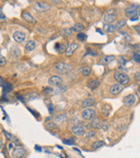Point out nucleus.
<instances>
[{
  "label": "nucleus",
  "mask_w": 140,
  "mask_h": 158,
  "mask_svg": "<svg viewBox=\"0 0 140 158\" xmlns=\"http://www.w3.org/2000/svg\"><path fill=\"white\" fill-rule=\"evenodd\" d=\"M6 63V60L4 56L0 55V66H4Z\"/></svg>",
  "instance_id": "33"
},
{
  "label": "nucleus",
  "mask_w": 140,
  "mask_h": 158,
  "mask_svg": "<svg viewBox=\"0 0 140 158\" xmlns=\"http://www.w3.org/2000/svg\"><path fill=\"white\" fill-rule=\"evenodd\" d=\"M114 59H115V56H114V55H105V56H103V57L100 60V64L106 65V64L110 63L111 61H112Z\"/></svg>",
  "instance_id": "19"
},
{
  "label": "nucleus",
  "mask_w": 140,
  "mask_h": 158,
  "mask_svg": "<svg viewBox=\"0 0 140 158\" xmlns=\"http://www.w3.org/2000/svg\"><path fill=\"white\" fill-rule=\"evenodd\" d=\"M123 89H124L123 86H121L120 84H118V83L113 84L110 87V93L112 95H118L122 92Z\"/></svg>",
  "instance_id": "11"
},
{
  "label": "nucleus",
  "mask_w": 140,
  "mask_h": 158,
  "mask_svg": "<svg viewBox=\"0 0 140 158\" xmlns=\"http://www.w3.org/2000/svg\"><path fill=\"white\" fill-rule=\"evenodd\" d=\"M13 39L18 43H22L26 39V35L23 31H16L13 33Z\"/></svg>",
  "instance_id": "7"
},
{
  "label": "nucleus",
  "mask_w": 140,
  "mask_h": 158,
  "mask_svg": "<svg viewBox=\"0 0 140 158\" xmlns=\"http://www.w3.org/2000/svg\"><path fill=\"white\" fill-rule=\"evenodd\" d=\"M77 39L80 41V42H83V41H85L86 38H87V35L86 34H84V33H82V32H80V33H78L77 34Z\"/></svg>",
  "instance_id": "30"
},
{
  "label": "nucleus",
  "mask_w": 140,
  "mask_h": 158,
  "mask_svg": "<svg viewBox=\"0 0 140 158\" xmlns=\"http://www.w3.org/2000/svg\"><path fill=\"white\" fill-rule=\"evenodd\" d=\"M36 42L35 41H33V40H30V41L27 42L25 49H26L27 51L30 52V51H33V50L36 49Z\"/></svg>",
  "instance_id": "21"
},
{
  "label": "nucleus",
  "mask_w": 140,
  "mask_h": 158,
  "mask_svg": "<svg viewBox=\"0 0 140 158\" xmlns=\"http://www.w3.org/2000/svg\"><path fill=\"white\" fill-rule=\"evenodd\" d=\"M53 68L60 74H67L70 70V66L65 62H57L54 65Z\"/></svg>",
  "instance_id": "3"
},
{
  "label": "nucleus",
  "mask_w": 140,
  "mask_h": 158,
  "mask_svg": "<svg viewBox=\"0 0 140 158\" xmlns=\"http://www.w3.org/2000/svg\"><path fill=\"white\" fill-rule=\"evenodd\" d=\"M132 58H133V60H134L137 64H139L140 63L139 53H136V52H134V53H133V56H132Z\"/></svg>",
  "instance_id": "29"
},
{
  "label": "nucleus",
  "mask_w": 140,
  "mask_h": 158,
  "mask_svg": "<svg viewBox=\"0 0 140 158\" xmlns=\"http://www.w3.org/2000/svg\"><path fill=\"white\" fill-rule=\"evenodd\" d=\"M26 155V150L22 147H16L12 152V156L14 158H22Z\"/></svg>",
  "instance_id": "9"
},
{
  "label": "nucleus",
  "mask_w": 140,
  "mask_h": 158,
  "mask_svg": "<svg viewBox=\"0 0 140 158\" xmlns=\"http://www.w3.org/2000/svg\"><path fill=\"white\" fill-rule=\"evenodd\" d=\"M105 145V143L103 141H96L92 144V148L93 149H100L103 147Z\"/></svg>",
  "instance_id": "25"
},
{
  "label": "nucleus",
  "mask_w": 140,
  "mask_h": 158,
  "mask_svg": "<svg viewBox=\"0 0 140 158\" xmlns=\"http://www.w3.org/2000/svg\"><path fill=\"white\" fill-rule=\"evenodd\" d=\"M10 53H11V55H12L14 57H18L21 54L20 50H18V48H16V47L11 48V50H10Z\"/></svg>",
  "instance_id": "26"
},
{
  "label": "nucleus",
  "mask_w": 140,
  "mask_h": 158,
  "mask_svg": "<svg viewBox=\"0 0 140 158\" xmlns=\"http://www.w3.org/2000/svg\"><path fill=\"white\" fill-rule=\"evenodd\" d=\"M34 9L39 12H46L51 9V5L46 2H36L34 5Z\"/></svg>",
  "instance_id": "4"
},
{
  "label": "nucleus",
  "mask_w": 140,
  "mask_h": 158,
  "mask_svg": "<svg viewBox=\"0 0 140 158\" xmlns=\"http://www.w3.org/2000/svg\"><path fill=\"white\" fill-rule=\"evenodd\" d=\"M81 116L82 118L86 120H91V119H93L96 116V111L93 110L92 108H87L85 109L82 113H81Z\"/></svg>",
  "instance_id": "6"
},
{
  "label": "nucleus",
  "mask_w": 140,
  "mask_h": 158,
  "mask_svg": "<svg viewBox=\"0 0 140 158\" xmlns=\"http://www.w3.org/2000/svg\"><path fill=\"white\" fill-rule=\"evenodd\" d=\"M68 46H69V45H68V43H66V42H64V43H58V44L56 45V50H57V52L60 53V54L65 53V51L67 50Z\"/></svg>",
  "instance_id": "22"
},
{
  "label": "nucleus",
  "mask_w": 140,
  "mask_h": 158,
  "mask_svg": "<svg viewBox=\"0 0 140 158\" xmlns=\"http://www.w3.org/2000/svg\"><path fill=\"white\" fill-rule=\"evenodd\" d=\"M126 24V21L125 20H124V19H122V20H120L115 25H116V27H117V29L118 30H120V29H121V28H123L125 25Z\"/></svg>",
  "instance_id": "28"
},
{
  "label": "nucleus",
  "mask_w": 140,
  "mask_h": 158,
  "mask_svg": "<svg viewBox=\"0 0 140 158\" xmlns=\"http://www.w3.org/2000/svg\"><path fill=\"white\" fill-rule=\"evenodd\" d=\"M71 29H64V30H61V35H63V36H69L70 34H71Z\"/></svg>",
  "instance_id": "31"
},
{
  "label": "nucleus",
  "mask_w": 140,
  "mask_h": 158,
  "mask_svg": "<svg viewBox=\"0 0 140 158\" xmlns=\"http://www.w3.org/2000/svg\"><path fill=\"white\" fill-rule=\"evenodd\" d=\"M95 134H96V132H95L94 130H92V131H89V132H88V133H87L86 138H90L94 137V136H95Z\"/></svg>",
  "instance_id": "32"
},
{
  "label": "nucleus",
  "mask_w": 140,
  "mask_h": 158,
  "mask_svg": "<svg viewBox=\"0 0 140 158\" xmlns=\"http://www.w3.org/2000/svg\"><path fill=\"white\" fill-rule=\"evenodd\" d=\"M92 128H95V129H99L101 127V125H100V122L99 119H94L93 120L92 122Z\"/></svg>",
  "instance_id": "27"
},
{
  "label": "nucleus",
  "mask_w": 140,
  "mask_h": 158,
  "mask_svg": "<svg viewBox=\"0 0 140 158\" xmlns=\"http://www.w3.org/2000/svg\"><path fill=\"white\" fill-rule=\"evenodd\" d=\"M136 102V97L135 95L133 94H129L127 96H125L124 98V100H123V103L125 105H127V106H130V105H132Z\"/></svg>",
  "instance_id": "13"
},
{
  "label": "nucleus",
  "mask_w": 140,
  "mask_h": 158,
  "mask_svg": "<svg viewBox=\"0 0 140 158\" xmlns=\"http://www.w3.org/2000/svg\"><path fill=\"white\" fill-rule=\"evenodd\" d=\"M77 48H78V44L75 43V42H73V43L69 44V45L68 46L66 51H65V55H66V56H71V55L74 54V52L76 50Z\"/></svg>",
  "instance_id": "12"
},
{
  "label": "nucleus",
  "mask_w": 140,
  "mask_h": 158,
  "mask_svg": "<svg viewBox=\"0 0 140 158\" xmlns=\"http://www.w3.org/2000/svg\"><path fill=\"white\" fill-rule=\"evenodd\" d=\"M113 77L114 79L118 82V84H120L121 86H125V85H127L129 82H130V78L129 76L124 73V72H121V71H116L113 74Z\"/></svg>",
  "instance_id": "1"
},
{
  "label": "nucleus",
  "mask_w": 140,
  "mask_h": 158,
  "mask_svg": "<svg viewBox=\"0 0 140 158\" xmlns=\"http://www.w3.org/2000/svg\"><path fill=\"white\" fill-rule=\"evenodd\" d=\"M5 15L4 14V12L2 11V10L0 9V22H3V21H4L5 20Z\"/></svg>",
  "instance_id": "34"
},
{
  "label": "nucleus",
  "mask_w": 140,
  "mask_h": 158,
  "mask_svg": "<svg viewBox=\"0 0 140 158\" xmlns=\"http://www.w3.org/2000/svg\"><path fill=\"white\" fill-rule=\"evenodd\" d=\"M66 121H68V115L67 114L62 113V114H59V115L55 117V122L57 123V124H61V123H64Z\"/></svg>",
  "instance_id": "18"
},
{
  "label": "nucleus",
  "mask_w": 140,
  "mask_h": 158,
  "mask_svg": "<svg viewBox=\"0 0 140 158\" xmlns=\"http://www.w3.org/2000/svg\"><path fill=\"white\" fill-rule=\"evenodd\" d=\"M1 146H2V142L0 141V148H1Z\"/></svg>",
  "instance_id": "37"
},
{
  "label": "nucleus",
  "mask_w": 140,
  "mask_h": 158,
  "mask_svg": "<svg viewBox=\"0 0 140 158\" xmlns=\"http://www.w3.org/2000/svg\"><path fill=\"white\" fill-rule=\"evenodd\" d=\"M47 126H48L49 128H56V127H57V125H56L55 124H54V123L47 124Z\"/></svg>",
  "instance_id": "35"
},
{
  "label": "nucleus",
  "mask_w": 140,
  "mask_h": 158,
  "mask_svg": "<svg viewBox=\"0 0 140 158\" xmlns=\"http://www.w3.org/2000/svg\"><path fill=\"white\" fill-rule=\"evenodd\" d=\"M125 15L130 17V19L134 17H139V5H136V4H131L130 6H128L125 9Z\"/></svg>",
  "instance_id": "2"
},
{
  "label": "nucleus",
  "mask_w": 140,
  "mask_h": 158,
  "mask_svg": "<svg viewBox=\"0 0 140 158\" xmlns=\"http://www.w3.org/2000/svg\"><path fill=\"white\" fill-rule=\"evenodd\" d=\"M61 83H62V79L61 76L58 75H53L49 79V85L50 87H58L61 85Z\"/></svg>",
  "instance_id": "8"
},
{
  "label": "nucleus",
  "mask_w": 140,
  "mask_h": 158,
  "mask_svg": "<svg viewBox=\"0 0 140 158\" xmlns=\"http://www.w3.org/2000/svg\"><path fill=\"white\" fill-rule=\"evenodd\" d=\"M100 111H101L102 115H103L105 118H107V117H109V115H110L112 108H111L110 106H108V105H104V106L101 107V110H100Z\"/></svg>",
  "instance_id": "17"
},
{
  "label": "nucleus",
  "mask_w": 140,
  "mask_h": 158,
  "mask_svg": "<svg viewBox=\"0 0 140 158\" xmlns=\"http://www.w3.org/2000/svg\"><path fill=\"white\" fill-rule=\"evenodd\" d=\"M117 17V13L116 11L113 10V9H111V10H107L105 15H104V21L106 23H113Z\"/></svg>",
  "instance_id": "5"
},
{
  "label": "nucleus",
  "mask_w": 140,
  "mask_h": 158,
  "mask_svg": "<svg viewBox=\"0 0 140 158\" xmlns=\"http://www.w3.org/2000/svg\"><path fill=\"white\" fill-rule=\"evenodd\" d=\"M135 78H137V80L139 81V72L137 73V76H135Z\"/></svg>",
  "instance_id": "36"
},
{
  "label": "nucleus",
  "mask_w": 140,
  "mask_h": 158,
  "mask_svg": "<svg viewBox=\"0 0 140 158\" xmlns=\"http://www.w3.org/2000/svg\"><path fill=\"white\" fill-rule=\"evenodd\" d=\"M95 104V100L93 99H91V98H88V99H84L81 103V106L83 108H88L89 106H92Z\"/></svg>",
  "instance_id": "16"
},
{
  "label": "nucleus",
  "mask_w": 140,
  "mask_h": 158,
  "mask_svg": "<svg viewBox=\"0 0 140 158\" xmlns=\"http://www.w3.org/2000/svg\"><path fill=\"white\" fill-rule=\"evenodd\" d=\"M22 17H23V19H24L26 22H28V23H36V19L32 17V15H30L29 12L23 11V12L22 13Z\"/></svg>",
  "instance_id": "14"
},
{
  "label": "nucleus",
  "mask_w": 140,
  "mask_h": 158,
  "mask_svg": "<svg viewBox=\"0 0 140 158\" xmlns=\"http://www.w3.org/2000/svg\"><path fill=\"white\" fill-rule=\"evenodd\" d=\"M71 130H72V133L74 136H76V137H81V136H83L85 134V129H84V127L80 126V125L73 126L72 129H71Z\"/></svg>",
  "instance_id": "10"
},
{
  "label": "nucleus",
  "mask_w": 140,
  "mask_h": 158,
  "mask_svg": "<svg viewBox=\"0 0 140 158\" xmlns=\"http://www.w3.org/2000/svg\"><path fill=\"white\" fill-rule=\"evenodd\" d=\"M85 30V27H84V25L83 24H81L80 23H75L73 27H72V29H71V31H74V32H78V33H80L82 30Z\"/></svg>",
  "instance_id": "23"
},
{
  "label": "nucleus",
  "mask_w": 140,
  "mask_h": 158,
  "mask_svg": "<svg viewBox=\"0 0 140 158\" xmlns=\"http://www.w3.org/2000/svg\"><path fill=\"white\" fill-rule=\"evenodd\" d=\"M79 72H80L83 76L88 77V76L90 75L91 73H92V68H91L90 67H88V66H86V67H83V68H80V69H79Z\"/></svg>",
  "instance_id": "20"
},
{
  "label": "nucleus",
  "mask_w": 140,
  "mask_h": 158,
  "mask_svg": "<svg viewBox=\"0 0 140 158\" xmlns=\"http://www.w3.org/2000/svg\"><path fill=\"white\" fill-rule=\"evenodd\" d=\"M100 82L99 79H93L92 81L89 82V84H88V87L91 89V90H95V89L97 88L99 86H100Z\"/></svg>",
  "instance_id": "24"
},
{
  "label": "nucleus",
  "mask_w": 140,
  "mask_h": 158,
  "mask_svg": "<svg viewBox=\"0 0 140 158\" xmlns=\"http://www.w3.org/2000/svg\"><path fill=\"white\" fill-rule=\"evenodd\" d=\"M103 30H105L106 32L107 33H112L114 32L115 30H117V27L115 24H112V23H105L104 26H103Z\"/></svg>",
  "instance_id": "15"
}]
</instances>
